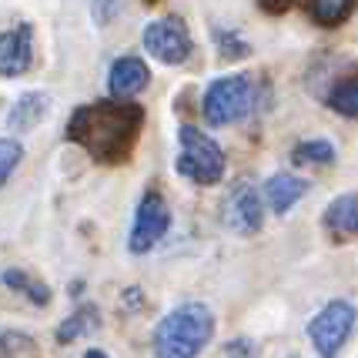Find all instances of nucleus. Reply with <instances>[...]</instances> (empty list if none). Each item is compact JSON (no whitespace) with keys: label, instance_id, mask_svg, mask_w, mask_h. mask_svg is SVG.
I'll return each mask as SVG.
<instances>
[{"label":"nucleus","instance_id":"obj_6","mask_svg":"<svg viewBox=\"0 0 358 358\" xmlns=\"http://www.w3.org/2000/svg\"><path fill=\"white\" fill-rule=\"evenodd\" d=\"M168 228H171V208L164 201V194L161 191H144L138 211H134L127 248L134 251V255H148V251H155L164 241Z\"/></svg>","mask_w":358,"mask_h":358},{"label":"nucleus","instance_id":"obj_8","mask_svg":"<svg viewBox=\"0 0 358 358\" xmlns=\"http://www.w3.org/2000/svg\"><path fill=\"white\" fill-rule=\"evenodd\" d=\"M141 41H144V50H148L155 61L168 64V67L185 64L187 57H191V50H194V41H191L187 27L178 17L151 20V24L144 27V34H141Z\"/></svg>","mask_w":358,"mask_h":358},{"label":"nucleus","instance_id":"obj_5","mask_svg":"<svg viewBox=\"0 0 358 358\" xmlns=\"http://www.w3.org/2000/svg\"><path fill=\"white\" fill-rule=\"evenodd\" d=\"M352 328H355V305L335 298L308 322V338L322 358H335L342 352V345L348 342Z\"/></svg>","mask_w":358,"mask_h":358},{"label":"nucleus","instance_id":"obj_4","mask_svg":"<svg viewBox=\"0 0 358 358\" xmlns=\"http://www.w3.org/2000/svg\"><path fill=\"white\" fill-rule=\"evenodd\" d=\"M178 174L187 178L191 185H218L224 178V151L211 134H204L198 127L185 124L178 131Z\"/></svg>","mask_w":358,"mask_h":358},{"label":"nucleus","instance_id":"obj_24","mask_svg":"<svg viewBox=\"0 0 358 358\" xmlns=\"http://www.w3.org/2000/svg\"><path fill=\"white\" fill-rule=\"evenodd\" d=\"M258 3H262V10H265V14H285L295 0H258Z\"/></svg>","mask_w":358,"mask_h":358},{"label":"nucleus","instance_id":"obj_22","mask_svg":"<svg viewBox=\"0 0 358 358\" xmlns=\"http://www.w3.org/2000/svg\"><path fill=\"white\" fill-rule=\"evenodd\" d=\"M31 345V338L24 335V331H7L3 338H0V358H7V355H20L24 348Z\"/></svg>","mask_w":358,"mask_h":358},{"label":"nucleus","instance_id":"obj_11","mask_svg":"<svg viewBox=\"0 0 358 358\" xmlns=\"http://www.w3.org/2000/svg\"><path fill=\"white\" fill-rule=\"evenodd\" d=\"M322 101L331 110L345 114V117H358V67L355 64H348L345 74L328 78V91L322 94Z\"/></svg>","mask_w":358,"mask_h":358},{"label":"nucleus","instance_id":"obj_17","mask_svg":"<svg viewBox=\"0 0 358 358\" xmlns=\"http://www.w3.org/2000/svg\"><path fill=\"white\" fill-rule=\"evenodd\" d=\"M355 3L358 0H308V14L322 27H338V24H345L352 17Z\"/></svg>","mask_w":358,"mask_h":358},{"label":"nucleus","instance_id":"obj_23","mask_svg":"<svg viewBox=\"0 0 358 358\" xmlns=\"http://www.w3.org/2000/svg\"><path fill=\"white\" fill-rule=\"evenodd\" d=\"M224 358H258V348L251 342H245V338H238V342L228 345V355Z\"/></svg>","mask_w":358,"mask_h":358},{"label":"nucleus","instance_id":"obj_10","mask_svg":"<svg viewBox=\"0 0 358 358\" xmlns=\"http://www.w3.org/2000/svg\"><path fill=\"white\" fill-rule=\"evenodd\" d=\"M148 80H151V71H148V64L141 61V57H117V61L110 64L108 71V87L114 94V101H127V97H134L148 87Z\"/></svg>","mask_w":358,"mask_h":358},{"label":"nucleus","instance_id":"obj_20","mask_svg":"<svg viewBox=\"0 0 358 358\" xmlns=\"http://www.w3.org/2000/svg\"><path fill=\"white\" fill-rule=\"evenodd\" d=\"M215 41H218V54L224 61H245L251 54V44L248 41H241L234 31H218L215 34Z\"/></svg>","mask_w":358,"mask_h":358},{"label":"nucleus","instance_id":"obj_21","mask_svg":"<svg viewBox=\"0 0 358 358\" xmlns=\"http://www.w3.org/2000/svg\"><path fill=\"white\" fill-rule=\"evenodd\" d=\"M121 3H124V0H94L91 10H94V20H97V27H108L110 20L121 14Z\"/></svg>","mask_w":358,"mask_h":358},{"label":"nucleus","instance_id":"obj_2","mask_svg":"<svg viewBox=\"0 0 358 358\" xmlns=\"http://www.w3.org/2000/svg\"><path fill=\"white\" fill-rule=\"evenodd\" d=\"M215 335V315L201 301H185L155 328V358H198Z\"/></svg>","mask_w":358,"mask_h":358},{"label":"nucleus","instance_id":"obj_13","mask_svg":"<svg viewBox=\"0 0 358 358\" xmlns=\"http://www.w3.org/2000/svg\"><path fill=\"white\" fill-rule=\"evenodd\" d=\"M47 114H50V94L27 91L14 101V108L7 114V127L10 131H34L41 121H47Z\"/></svg>","mask_w":358,"mask_h":358},{"label":"nucleus","instance_id":"obj_3","mask_svg":"<svg viewBox=\"0 0 358 358\" xmlns=\"http://www.w3.org/2000/svg\"><path fill=\"white\" fill-rule=\"evenodd\" d=\"M258 101V87L248 74H231V78H218L208 84L201 101V114L211 127L234 124L241 117H248Z\"/></svg>","mask_w":358,"mask_h":358},{"label":"nucleus","instance_id":"obj_7","mask_svg":"<svg viewBox=\"0 0 358 358\" xmlns=\"http://www.w3.org/2000/svg\"><path fill=\"white\" fill-rule=\"evenodd\" d=\"M221 224L234 234H255L262 231V224H265V204H262V194H258V187L251 185L248 178H238L231 187H228V194H224V201H221Z\"/></svg>","mask_w":358,"mask_h":358},{"label":"nucleus","instance_id":"obj_12","mask_svg":"<svg viewBox=\"0 0 358 358\" xmlns=\"http://www.w3.org/2000/svg\"><path fill=\"white\" fill-rule=\"evenodd\" d=\"M322 224L331 238H358V194H338L335 201H328Z\"/></svg>","mask_w":358,"mask_h":358},{"label":"nucleus","instance_id":"obj_9","mask_svg":"<svg viewBox=\"0 0 358 358\" xmlns=\"http://www.w3.org/2000/svg\"><path fill=\"white\" fill-rule=\"evenodd\" d=\"M34 64V27L17 24L0 34V78H20Z\"/></svg>","mask_w":358,"mask_h":358},{"label":"nucleus","instance_id":"obj_14","mask_svg":"<svg viewBox=\"0 0 358 358\" xmlns=\"http://www.w3.org/2000/svg\"><path fill=\"white\" fill-rule=\"evenodd\" d=\"M305 191H308V185L298 178V174H288V171H278L268 178L265 185V201L271 211H278V215H285V211H292L301 198H305Z\"/></svg>","mask_w":358,"mask_h":358},{"label":"nucleus","instance_id":"obj_1","mask_svg":"<svg viewBox=\"0 0 358 358\" xmlns=\"http://www.w3.org/2000/svg\"><path fill=\"white\" fill-rule=\"evenodd\" d=\"M144 108L134 101H94L80 104L67 121V141L80 144L101 164H121L138 144Z\"/></svg>","mask_w":358,"mask_h":358},{"label":"nucleus","instance_id":"obj_16","mask_svg":"<svg viewBox=\"0 0 358 358\" xmlns=\"http://www.w3.org/2000/svg\"><path fill=\"white\" fill-rule=\"evenodd\" d=\"M94 328H101V315H97V308H94V305H80L78 312L57 328V345L78 342L80 335H87V331H94Z\"/></svg>","mask_w":358,"mask_h":358},{"label":"nucleus","instance_id":"obj_19","mask_svg":"<svg viewBox=\"0 0 358 358\" xmlns=\"http://www.w3.org/2000/svg\"><path fill=\"white\" fill-rule=\"evenodd\" d=\"M20 157H24V148H20V141H14V138H0V187L10 181V174L17 171Z\"/></svg>","mask_w":358,"mask_h":358},{"label":"nucleus","instance_id":"obj_25","mask_svg":"<svg viewBox=\"0 0 358 358\" xmlns=\"http://www.w3.org/2000/svg\"><path fill=\"white\" fill-rule=\"evenodd\" d=\"M80 358H108V355H104L101 348H87V352H84V355H80Z\"/></svg>","mask_w":358,"mask_h":358},{"label":"nucleus","instance_id":"obj_15","mask_svg":"<svg viewBox=\"0 0 358 358\" xmlns=\"http://www.w3.org/2000/svg\"><path fill=\"white\" fill-rule=\"evenodd\" d=\"M0 281L7 285V288H14V292H20V295L27 298L31 305H50V288H47L44 281L31 278L27 271H20V268H7L3 275H0Z\"/></svg>","mask_w":358,"mask_h":358},{"label":"nucleus","instance_id":"obj_18","mask_svg":"<svg viewBox=\"0 0 358 358\" xmlns=\"http://www.w3.org/2000/svg\"><path fill=\"white\" fill-rule=\"evenodd\" d=\"M292 161H295V164L322 168V164H331V161H335V148H331V141H322V138L301 141V144H295V151H292Z\"/></svg>","mask_w":358,"mask_h":358},{"label":"nucleus","instance_id":"obj_26","mask_svg":"<svg viewBox=\"0 0 358 358\" xmlns=\"http://www.w3.org/2000/svg\"><path fill=\"white\" fill-rule=\"evenodd\" d=\"M144 3H157V0H144Z\"/></svg>","mask_w":358,"mask_h":358}]
</instances>
